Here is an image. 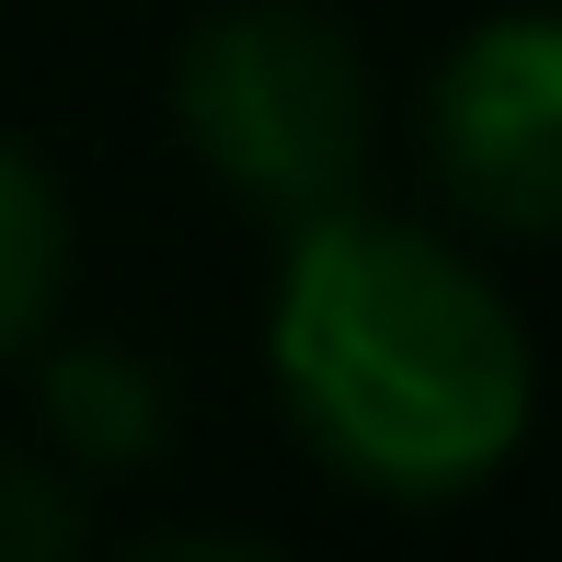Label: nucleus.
<instances>
[{
    "label": "nucleus",
    "instance_id": "nucleus-1",
    "mask_svg": "<svg viewBox=\"0 0 562 562\" xmlns=\"http://www.w3.org/2000/svg\"><path fill=\"white\" fill-rule=\"evenodd\" d=\"M276 311L265 368L299 448L379 505H459L528 448V334L482 265L368 195L276 229Z\"/></svg>",
    "mask_w": 562,
    "mask_h": 562
},
{
    "label": "nucleus",
    "instance_id": "nucleus-3",
    "mask_svg": "<svg viewBox=\"0 0 562 562\" xmlns=\"http://www.w3.org/2000/svg\"><path fill=\"white\" fill-rule=\"evenodd\" d=\"M425 172L459 218L562 241V12H482L425 81Z\"/></svg>",
    "mask_w": 562,
    "mask_h": 562
},
{
    "label": "nucleus",
    "instance_id": "nucleus-2",
    "mask_svg": "<svg viewBox=\"0 0 562 562\" xmlns=\"http://www.w3.org/2000/svg\"><path fill=\"white\" fill-rule=\"evenodd\" d=\"M172 126L229 184V207L299 229L368 195V58L322 0H218L172 46Z\"/></svg>",
    "mask_w": 562,
    "mask_h": 562
},
{
    "label": "nucleus",
    "instance_id": "nucleus-4",
    "mask_svg": "<svg viewBox=\"0 0 562 562\" xmlns=\"http://www.w3.org/2000/svg\"><path fill=\"white\" fill-rule=\"evenodd\" d=\"M35 414L69 448V471H149L172 448V379L138 345H69V356H46Z\"/></svg>",
    "mask_w": 562,
    "mask_h": 562
},
{
    "label": "nucleus",
    "instance_id": "nucleus-6",
    "mask_svg": "<svg viewBox=\"0 0 562 562\" xmlns=\"http://www.w3.org/2000/svg\"><path fill=\"white\" fill-rule=\"evenodd\" d=\"M81 540H92V505L69 494L58 471L0 448V562H69Z\"/></svg>",
    "mask_w": 562,
    "mask_h": 562
},
{
    "label": "nucleus",
    "instance_id": "nucleus-5",
    "mask_svg": "<svg viewBox=\"0 0 562 562\" xmlns=\"http://www.w3.org/2000/svg\"><path fill=\"white\" fill-rule=\"evenodd\" d=\"M58 288H69V207L35 149L0 138V368L58 322Z\"/></svg>",
    "mask_w": 562,
    "mask_h": 562
}]
</instances>
